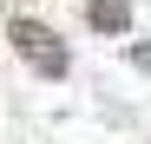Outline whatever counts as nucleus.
<instances>
[{
  "label": "nucleus",
  "mask_w": 151,
  "mask_h": 144,
  "mask_svg": "<svg viewBox=\"0 0 151 144\" xmlns=\"http://www.w3.org/2000/svg\"><path fill=\"white\" fill-rule=\"evenodd\" d=\"M7 39H13V53L27 59L40 79H66V72H72V53H66V39H59L53 26H40V20H13V26H7Z\"/></svg>",
  "instance_id": "obj_1"
},
{
  "label": "nucleus",
  "mask_w": 151,
  "mask_h": 144,
  "mask_svg": "<svg viewBox=\"0 0 151 144\" xmlns=\"http://www.w3.org/2000/svg\"><path fill=\"white\" fill-rule=\"evenodd\" d=\"M86 20H92L99 33H125V26H132V0H92Z\"/></svg>",
  "instance_id": "obj_2"
},
{
  "label": "nucleus",
  "mask_w": 151,
  "mask_h": 144,
  "mask_svg": "<svg viewBox=\"0 0 151 144\" xmlns=\"http://www.w3.org/2000/svg\"><path fill=\"white\" fill-rule=\"evenodd\" d=\"M132 66H145V72H151V46H132Z\"/></svg>",
  "instance_id": "obj_3"
}]
</instances>
